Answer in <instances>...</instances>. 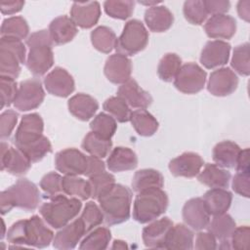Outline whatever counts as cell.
Wrapping results in <instances>:
<instances>
[{
	"label": "cell",
	"mask_w": 250,
	"mask_h": 250,
	"mask_svg": "<svg viewBox=\"0 0 250 250\" xmlns=\"http://www.w3.org/2000/svg\"><path fill=\"white\" fill-rule=\"evenodd\" d=\"M39 216L21 220L12 225L7 231V239L16 246H28L34 248L48 247L54 239V232Z\"/></svg>",
	"instance_id": "obj_1"
},
{
	"label": "cell",
	"mask_w": 250,
	"mask_h": 250,
	"mask_svg": "<svg viewBox=\"0 0 250 250\" xmlns=\"http://www.w3.org/2000/svg\"><path fill=\"white\" fill-rule=\"evenodd\" d=\"M29 48L25 65L35 76L44 75L54 64V42L49 30L42 29L31 33L26 39Z\"/></svg>",
	"instance_id": "obj_2"
},
{
	"label": "cell",
	"mask_w": 250,
	"mask_h": 250,
	"mask_svg": "<svg viewBox=\"0 0 250 250\" xmlns=\"http://www.w3.org/2000/svg\"><path fill=\"white\" fill-rule=\"evenodd\" d=\"M41 200V194L36 185L27 179H20L0 194L1 214L9 213L14 207L24 211L35 210Z\"/></svg>",
	"instance_id": "obj_3"
},
{
	"label": "cell",
	"mask_w": 250,
	"mask_h": 250,
	"mask_svg": "<svg viewBox=\"0 0 250 250\" xmlns=\"http://www.w3.org/2000/svg\"><path fill=\"white\" fill-rule=\"evenodd\" d=\"M98 201L106 225H118L130 218L132 190L128 187L115 184L111 190L99 198Z\"/></svg>",
	"instance_id": "obj_4"
},
{
	"label": "cell",
	"mask_w": 250,
	"mask_h": 250,
	"mask_svg": "<svg viewBox=\"0 0 250 250\" xmlns=\"http://www.w3.org/2000/svg\"><path fill=\"white\" fill-rule=\"evenodd\" d=\"M82 207L81 200L75 197H67L62 193L40 206L39 213L47 225L60 229L74 220Z\"/></svg>",
	"instance_id": "obj_5"
},
{
	"label": "cell",
	"mask_w": 250,
	"mask_h": 250,
	"mask_svg": "<svg viewBox=\"0 0 250 250\" xmlns=\"http://www.w3.org/2000/svg\"><path fill=\"white\" fill-rule=\"evenodd\" d=\"M168 204V195L162 188L138 192L133 204V219L140 224L149 223L164 214Z\"/></svg>",
	"instance_id": "obj_6"
},
{
	"label": "cell",
	"mask_w": 250,
	"mask_h": 250,
	"mask_svg": "<svg viewBox=\"0 0 250 250\" xmlns=\"http://www.w3.org/2000/svg\"><path fill=\"white\" fill-rule=\"evenodd\" d=\"M26 48L21 40L13 37L0 39V73L3 76L17 78L25 62Z\"/></svg>",
	"instance_id": "obj_7"
},
{
	"label": "cell",
	"mask_w": 250,
	"mask_h": 250,
	"mask_svg": "<svg viewBox=\"0 0 250 250\" xmlns=\"http://www.w3.org/2000/svg\"><path fill=\"white\" fill-rule=\"evenodd\" d=\"M148 43V32L144 23L139 20L128 21L121 35L117 38L115 50L118 54L134 56L143 51Z\"/></svg>",
	"instance_id": "obj_8"
},
{
	"label": "cell",
	"mask_w": 250,
	"mask_h": 250,
	"mask_svg": "<svg viewBox=\"0 0 250 250\" xmlns=\"http://www.w3.org/2000/svg\"><path fill=\"white\" fill-rule=\"evenodd\" d=\"M206 71L195 62H187L182 65L174 79L176 89L184 94L192 95L200 92L206 83Z\"/></svg>",
	"instance_id": "obj_9"
},
{
	"label": "cell",
	"mask_w": 250,
	"mask_h": 250,
	"mask_svg": "<svg viewBox=\"0 0 250 250\" xmlns=\"http://www.w3.org/2000/svg\"><path fill=\"white\" fill-rule=\"evenodd\" d=\"M45 92L42 83L37 78H30L20 83L14 106L20 111L37 108L44 101Z\"/></svg>",
	"instance_id": "obj_10"
},
{
	"label": "cell",
	"mask_w": 250,
	"mask_h": 250,
	"mask_svg": "<svg viewBox=\"0 0 250 250\" xmlns=\"http://www.w3.org/2000/svg\"><path fill=\"white\" fill-rule=\"evenodd\" d=\"M44 122L38 113H28L22 116L15 133L16 147L22 148L42 139Z\"/></svg>",
	"instance_id": "obj_11"
},
{
	"label": "cell",
	"mask_w": 250,
	"mask_h": 250,
	"mask_svg": "<svg viewBox=\"0 0 250 250\" xmlns=\"http://www.w3.org/2000/svg\"><path fill=\"white\" fill-rule=\"evenodd\" d=\"M55 166L64 176L84 175L87 167V156L77 148H65L57 152Z\"/></svg>",
	"instance_id": "obj_12"
},
{
	"label": "cell",
	"mask_w": 250,
	"mask_h": 250,
	"mask_svg": "<svg viewBox=\"0 0 250 250\" xmlns=\"http://www.w3.org/2000/svg\"><path fill=\"white\" fill-rule=\"evenodd\" d=\"M1 170L14 176H21L28 172L31 161L18 147L10 146L5 142L1 143Z\"/></svg>",
	"instance_id": "obj_13"
},
{
	"label": "cell",
	"mask_w": 250,
	"mask_h": 250,
	"mask_svg": "<svg viewBox=\"0 0 250 250\" xmlns=\"http://www.w3.org/2000/svg\"><path fill=\"white\" fill-rule=\"evenodd\" d=\"M238 86V77L229 67L214 70L208 79L207 90L216 97H226L232 94Z\"/></svg>",
	"instance_id": "obj_14"
},
{
	"label": "cell",
	"mask_w": 250,
	"mask_h": 250,
	"mask_svg": "<svg viewBox=\"0 0 250 250\" xmlns=\"http://www.w3.org/2000/svg\"><path fill=\"white\" fill-rule=\"evenodd\" d=\"M43 82L49 94L60 98L68 97L75 89L73 77L61 66H57L49 72Z\"/></svg>",
	"instance_id": "obj_15"
},
{
	"label": "cell",
	"mask_w": 250,
	"mask_h": 250,
	"mask_svg": "<svg viewBox=\"0 0 250 250\" xmlns=\"http://www.w3.org/2000/svg\"><path fill=\"white\" fill-rule=\"evenodd\" d=\"M85 234H87V231L84 223L79 217L60 229L54 236L53 246L61 250L73 249Z\"/></svg>",
	"instance_id": "obj_16"
},
{
	"label": "cell",
	"mask_w": 250,
	"mask_h": 250,
	"mask_svg": "<svg viewBox=\"0 0 250 250\" xmlns=\"http://www.w3.org/2000/svg\"><path fill=\"white\" fill-rule=\"evenodd\" d=\"M230 44L223 40L208 41L200 55L201 64L208 68H216L225 65L229 59Z\"/></svg>",
	"instance_id": "obj_17"
},
{
	"label": "cell",
	"mask_w": 250,
	"mask_h": 250,
	"mask_svg": "<svg viewBox=\"0 0 250 250\" xmlns=\"http://www.w3.org/2000/svg\"><path fill=\"white\" fill-rule=\"evenodd\" d=\"M204 165L202 157L195 152L188 151L169 162V170L175 177L193 178L198 175Z\"/></svg>",
	"instance_id": "obj_18"
},
{
	"label": "cell",
	"mask_w": 250,
	"mask_h": 250,
	"mask_svg": "<svg viewBox=\"0 0 250 250\" xmlns=\"http://www.w3.org/2000/svg\"><path fill=\"white\" fill-rule=\"evenodd\" d=\"M182 215L185 224L194 230L206 229L210 221V214L201 197L188 199L183 207Z\"/></svg>",
	"instance_id": "obj_19"
},
{
	"label": "cell",
	"mask_w": 250,
	"mask_h": 250,
	"mask_svg": "<svg viewBox=\"0 0 250 250\" xmlns=\"http://www.w3.org/2000/svg\"><path fill=\"white\" fill-rule=\"evenodd\" d=\"M174 226L168 217L151 221L144 228L142 237L145 245L148 248H165L167 236Z\"/></svg>",
	"instance_id": "obj_20"
},
{
	"label": "cell",
	"mask_w": 250,
	"mask_h": 250,
	"mask_svg": "<svg viewBox=\"0 0 250 250\" xmlns=\"http://www.w3.org/2000/svg\"><path fill=\"white\" fill-rule=\"evenodd\" d=\"M104 72L111 83L123 84L131 78L132 62L124 55L113 54L106 59Z\"/></svg>",
	"instance_id": "obj_21"
},
{
	"label": "cell",
	"mask_w": 250,
	"mask_h": 250,
	"mask_svg": "<svg viewBox=\"0 0 250 250\" xmlns=\"http://www.w3.org/2000/svg\"><path fill=\"white\" fill-rule=\"evenodd\" d=\"M117 96L122 98L130 107L137 109H146L152 103L150 94L144 90L138 82L132 78L119 86Z\"/></svg>",
	"instance_id": "obj_22"
},
{
	"label": "cell",
	"mask_w": 250,
	"mask_h": 250,
	"mask_svg": "<svg viewBox=\"0 0 250 250\" xmlns=\"http://www.w3.org/2000/svg\"><path fill=\"white\" fill-rule=\"evenodd\" d=\"M101 6L97 1L74 2L70 8V19L81 28H91L98 23Z\"/></svg>",
	"instance_id": "obj_23"
},
{
	"label": "cell",
	"mask_w": 250,
	"mask_h": 250,
	"mask_svg": "<svg viewBox=\"0 0 250 250\" xmlns=\"http://www.w3.org/2000/svg\"><path fill=\"white\" fill-rule=\"evenodd\" d=\"M204 30L210 38L230 39L236 31V21L226 14L214 15L206 21Z\"/></svg>",
	"instance_id": "obj_24"
},
{
	"label": "cell",
	"mask_w": 250,
	"mask_h": 250,
	"mask_svg": "<svg viewBox=\"0 0 250 250\" xmlns=\"http://www.w3.org/2000/svg\"><path fill=\"white\" fill-rule=\"evenodd\" d=\"M236 228V224L232 217L227 213L213 216V219L209 221L206 229L214 237L221 242L219 248L229 249L230 247V236Z\"/></svg>",
	"instance_id": "obj_25"
},
{
	"label": "cell",
	"mask_w": 250,
	"mask_h": 250,
	"mask_svg": "<svg viewBox=\"0 0 250 250\" xmlns=\"http://www.w3.org/2000/svg\"><path fill=\"white\" fill-rule=\"evenodd\" d=\"M67 106L69 112L75 118L81 121H87L94 117L99 109V103L88 94L78 93L68 100Z\"/></svg>",
	"instance_id": "obj_26"
},
{
	"label": "cell",
	"mask_w": 250,
	"mask_h": 250,
	"mask_svg": "<svg viewBox=\"0 0 250 250\" xmlns=\"http://www.w3.org/2000/svg\"><path fill=\"white\" fill-rule=\"evenodd\" d=\"M48 30L55 45H63L70 42L78 32L74 21L64 15L55 18L51 21Z\"/></svg>",
	"instance_id": "obj_27"
},
{
	"label": "cell",
	"mask_w": 250,
	"mask_h": 250,
	"mask_svg": "<svg viewBox=\"0 0 250 250\" xmlns=\"http://www.w3.org/2000/svg\"><path fill=\"white\" fill-rule=\"evenodd\" d=\"M106 166L111 172L130 171L138 166V157L131 148L117 146L107 155Z\"/></svg>",
	"instance_id": "obj_28"
},
{
	"label": "cell",
	"mask_w": 250,
	"mask_h": 250,
	"mask_svg": "<svg viewBox=\"0 0 250 250\" xmlns=\"http://www.w3.org/2000/svg\"><path fill=\"white\" fill-rule=\"evenodd\" d=\"M145 21L150 31H167L174 22L172 12L165 6H152L145 12Z\"/></svg>",
	"instance_id": "obj_29"
},
{
	"label": "cell",
	"mask_w": 250,
	"mask_h": 250,
	"mask_svg": "<svg viewBox=\"0 0 250 250\" xmlns=\"http://www.w3.org/2000/svg\"><path fill=\"white\" fill-rule=\"evenodd\" d=\"M202 199L208 213L212 216H218L227 213L229 209L232 194L225 188H211L204 193Z\"/></svg>",
	"instance_id": "obj_30"
},
{
	"label": "cell",
	"mask_w": 250,
	"mask_h": 250,
	"mask_svg": "<svg viewBox=\"0 0 250 250\" xmlns=\"http://www.w3.org/2000/svg\"><path fill=\"white\" fill-rule=\"evenodd\" d=\"M230 173L216 164L207 163L197 175V180L211 188H226L229 185Z\"/></svg>",
	"instance_id": "obj_31"
},
{
	"label": "cell",
	"mask_w": 250,
	"mask_h": 250,
	"mask_svg": "<svg viewBox=\"0 0 250 250\" xmlns=\"http://www.w3.org/2000/svg\"><path fill=\"white\" fill-rule=\"evenodd\" d=\"M240 150L241 148L239 147V146L231 141L220 142L213 148V160L216 165L222 168H234Z\"/></svg>",
	"instance_id": "obj_32"
},
{
	"label": "cell",
	"mask_w": 250,
	"mask_h": 250,
	"mask_svg": "<svg viewBox=\"0 0 250 250\" xmlns=\"http://www.w3.org/2000/svg\"><path fill=\"white\" fill-rule=\"evenodd\" d=\"M193 231L184 224H177L172 227L165 243V249L170 250H190L193 248Z\"/></svg>",
	"instance_id": "obj_33"
},
{
	"label": "cell",
	"mask_w": 250,
	"mask_h": 250,
	"mask_svg": "<svg viewBox=\"0 0 250 250\" xmlns=\"http://www.w3.org/2000/svg\"><path fill=\"white\" fill-rule=\"evenodd\" d=\"M163 186L164 178L162 174L150 168L137 171L132 180L133 190L137 193L150 188H162Z\"/></svg>",
	"instance_id": "obj_34"
},
{
	"label": "cell",
	"mask_w": 250,
	"mask_h": 250,
	"mask_svg": "<svg viewBox=\"0 0 250 250\" xmlns=\"http://www.w3.org/2000/svg\"><path fill=\"white\" fill-rule=\"evenodd\" d=\"M130 121L136 132L143 137H150L158 129V121L146 109H137L132 111Z\"/></svg>",
	"instance_id": "obj_35"
},
{
	"label": "cell",
	"mask_w": 250,
	"mask_h": 250,
	"mask_svg": "<svg viewBox=\"0 0 250 250\" xmlns=\"http://www.w3.org/2000/svg\"><path fill=\"white\" fill-rule=\"evenodd\" d=\"M81 146L90 155L104 158L111 150L112 142L111 139L104 138L91 131L84 137Z\"/></svg>",
	"instance_id": "obj_36"
},
{
	"label": "cell",
	"mask_w": 250,
	"mask_h": 250,
	"mask_svg": "<svg viewBox=\"0 0 250 250\" xmlns=\"http://www.w3.org/2000/svg\"><path fill=\"white\" fill-rule=\"evenodd\" d=\"M111 239V232L107 228L98 227L87 233L80 241L81 250H104L108 247Z\"/></svg>",
	"instance_id": "obj_37"
},
{
	"label": "cell",
	"mask_w": 250,
	"mask_h": 250,
	"mask_svg": "<svg viewBox=\"0 0 250 250\" xmlns=\"http://www.w3.org/2000/svg\"><path fill=\"white\" fill-rule=\"evenodd\" d=\"M90 37L94 48L104 54L110 53L115 48L117 41L114 31L104 25L96 27L91 32Z\"/></svg>",
	"instance_id": "obj_38"
},
{
	"label": "cell",
	"mask_w": 250,
	"mask_h": 250,
	"mask_svg": "<svg viewBox=\"0 0 250 250\" xmlns=\"http://www.w3.org/2000/svg\"><path fill=\"white\" fill-rule=\"evenodd\" d=\"M63 193L80 200H87L91 197L89 182L78 176H64L62 178Z\"/></svg>",
	"instance_id": "obj_39"
},
{
	"label": "cell",
	"mask_w": 250,
	"mask_h": 250,
	"mask_svg": "<svg viewBox=\"0 0 250 250\" xmlns=\"http://www.w3.org/2000/svg\"><path fill=\"white\" fill-rule=\"evenodd\" d=\"M181 67V58L175 53H167L159 61L157 66V74L161 80L165 82H171L174 81Z\"/></svg>",
	"instance_id": "obj_40"
},
{
	"label": "cell",
	"mask_w": 250,
	"mask_h": 250,
	"mask_svg": "<svg viewBox=\"0 0 250 250\" xmlns=\"http://www.w3.org/2000/svg\"><path fill=\"white\" fill-rule=\"evenodd\" d=\"M1 37H13L22 40L29 33V26L22 17H11L5 19L1 25Z\"/></svg>",
	"instance_id": "obj_41"
},
{
	"label": "cell",
	"mask_w": 250,
	"mask_h": 250,
	"mask_svg": "<svg viewBox=\"0 0 250 250\" xmlns=\"http://www.w3.org/2000/svg\"><path fill=\"white\" fill-rule=\"evenodd\" d=\"M88 182L91 188V197L97 200L106 194L115 186L114 176L105 171L90 177Z\"/></svg>",
	"instance_id": "obj_42"
},
{
	"label": "cell",
	"mask_w": 250,
	"mask_h": 250,
	"mask_svg": "<svg viewBox=\"0 0 250 250\" xmlns=\"http://www.w3.org/2000/svg\"><path fill=\"white\" fill-rule=\"evenodd\" d=\"M103 107L117 122L125 123L130 121V116L132 111L130 110V106L122 98L118 96L108 98L104 103Z\"/></svg>",
	"instance_id": "obj_43"
},
{
	"label": "cell",
	"mask_w": 250,
	"mask_h": 250,
	"mask_svg": "<svg viewBox=\"0 0 250 250\" xmlns=\"http://www.w3.org/2000/svg\"><path fill=\"white\" fill-rule=\"evenodd\" d=\"M90 129L92 132L104 138L111 139L116 132L117 123L111 115L101 112L94 116L93 120L90 123Z\"/></svg>",
	"instance_id": "obj_44"
},
{
	"label": "cell",
	"mask_w": 250,
	"mask_h": 250,
	"mask_svg": "<svg viewBox=\"0 0 250 250\" xmlns=\"http://www.w3.org/2000/svg\"><path fill=\"white\" fill-rule=\"evenodd\" d=\"M135 2L131 0H107L104 3L106 15L117 20H127L134 12Z\"/></svg>",
	"instance_id": "obj_45"
},
{
	"label": "cell",
	"mask_w": 250,
	"mask_h": 250,
	"mask_svg": "<svg viewBox=\"0 0 250 250\" xmlns=\"http://www.w3.org/2000/svg\"><path fill=\"white\" fill-rule=\"evenodd\" d=\"M249 43H243L236 46L232 53L230 61L233 70L243 76H248L250 73V59H249Z\"/></svg>",
	"instance_id": "obj_46"
},
{
	"label": "cell",
	"mask_w": 250,
	"mask_h": 250,
	"mask_svg": "<svg viewBox=\"0 0 250 250\" xmlns=\"http://www.w3.org/2000/svg\"><path fill=\"white\" fill-rule=\"evenodd\" d=\"M184 16L185 19L191 24H202L207 17L208 13L205 9L204 3L201 0H188L184 3Z\"/></svg>",
	"instance_id": "obj_47"
},
{
	"label": "cell",
	"mask_w": 250,
	"mask_h": 250,
	"mask_svg": "<svg viewBox=\"0 0 250 250\" xmlns=\"http://www.w3.org/2000/svg\"><path fill=\"white\" fill-rule=\"evenodd\" d=\"M62 178L63 177L56 172L47 173L42 177L40 181V188L47 198L51 199L63 193Z\"/></svg>",
	"instance_id": "obj_48"
},
{
	"label": "cell",
	"mask_w": 250,
	"mask_h": 250,
	"mask_svg": "<svg viewBox=\"0 0 250 250\" xmlns=\"http://www.w3.org/2000/svg\"><path fill=\"white\" fill-rule=\"evenodd\" d=\"M80 218L84 223L87 233L104 222V215L100 206L93 201L86 203Z\"/></svg>",
	"instance_id": "obj_49"
},
{
	"label": "cell",
	"mask_w": 250,
	"mask_h": 250,
	"mask_svg": "<svg viewBox=\"0 0 250 250\" xmlns=\"http://www.w3.org/2000/svg\"><path fill=\"white\" fill-rule=\"evenodd\" d=\"M19 149H21L32 163H35L42 160L48 153L52 151V145L49 139L43 136L38 142Z\"/></svg>",
	"instance_id": "obj_50"
},
{
	"label": "cell",
	"mask_w": 250,
	"mask_h": 250,
	"mask_svg": "<svg viewBox=\"0 0 250 250\" xmlns=\"http://www.w3.org/2000/svg\"><path fill=\"white\" fill-rule=\"evenodd\" d=\"M0 89H1V108L9 106L14 104V101L18 94V85L14 78L9 76L0 77Z\"/></svg>",
	"instance_id": "obj_51"
},
{
	"label": "cell",
	"mask_w": 250,
	"mask_h": 250,
	"mask_svg": "<svg viewBox=\"0 0 250 250\" xmlns=\"http://www.w3.org/2000/svg\"><path fill=\"white\" fill-rule=\"evenodd\" d=\"M19 114L12 109L3 111L0 115V137L2 140L8 139L18 122Z\"/></svg>",
	"instance_id": "obj_52"
},
{
	"label": "cell",
	"mask_w": 250,
	"mask_h": 250,
	"mask_svg": "<svg viewBox=\"0 0 250 250\" xmlns=\"http://www.w3.org/2000/svg\"><path fill=\"white\" fill-rule=\"evenodd\" d=\"M250 229L248 226L236 227L230 236V247L236 250H244L249 246Z\"/></svg>",
	"instance_id": "obj_53"
},
{
	"label": "cell",
	"mask_w": 250,
	"mask_h": 250,
	"mask_svg": "<svg viewBox=\"0 0 250 250\" xmlns=\"http://www.w3.org/2000/svg\"><path fill=\"white\" fill-rule=\"evenodd\" d=\"M231 188L238 195L248 198L250 195V173L236 172L232 178Z\"/></svg>",
	"instance_id": "obj_54"
},
{
	"label": "cell",
	"mask_w": 250,
	"mask_h": 250,
	"mask_svg": "<svg viewBox=\"0 0 250 250\" xmlns=\"http://www.w3.org/2000/svg\"><path fill=\"white\" fill-rule=\"evenodd\" d=\"M193 248L197 250H213L217 248V239L209 231H199L196 234Z\"/></svg>",
	"instance_id": "obj_55"
},
{
	"label": "cell",
	"mask_w": 250,
	"mask_h": 250,
	"mask_svg": "<svg viewBox=\"0 0 250 250\" xmlns=\"http://www.w3.org/2000/svg\"><path fill=\"white\" fill-rule=\"evenodd\" d=\"M205 9L208 14L225 15L230 8V3L228 0H204Z\"/></svg>",
	"instance_id": "obj_56"
},
{
	"label": "cell",
	"mask_w": 250,
	"mask_h": 250,
	"mask_svg": "<svg viewBox=\"0 0 250 250\" xmlns=\"http://www.w3.org/2000/svg\"><path fill=\"white\" fill-rule=\"evenodd\" d=\"M105 171V164L102 160V158H99L97 156L89 155L87 156V167L84 175L88 178L100 174L102 172Z\"/></svg>",
	"instance_id": "obj_57"
},
{
	"label": "cell",
	"mask_w": 250,
	"mask_h": 250,
	"mask_svg": "<svg viewBox=\"0 0 250 250\" xmlns=\"http://www.w3.org/2000/svg\"><path fill=\"white\" fill-rule=\"evenodd\" d=\"M24 6V1L11 0L0 3V10L3 15H13L20 12Z\"/></svg>",
	"instance_id": "obj_58"
},
{
	"label": "cell",
	"mask_w": 250,
	"mask_h": 250,
	"mask_svg": "<svg viewBox=\"0 0 250 250\" xmlns=\"http://www.w3.org/2000/svg\"><path fill=\"white\" fill-rule=\"evenodd\" d=\"M236 172L239 173H250L249 166V148H244L240 150L235 164Z\"/></svg>",
	"instance_id": "obj_59"
},
{
	"label": "cell",
	"mask_w": 250,
	"mask_h": 250,
	"mask_svg": "<svg viewBox=\"0 0 250 250\" xmlns=\"http://www.w3.org/2000/svg\"><path fill=\"white\" fill-rule=\"evenodd\" d=\"M237 14L240 19L249 21L250 18V1H239L237 3Z\"/></svg>",
	"instance_id": "obj_60"
},
{
	"label": "cell",
	"mask_w": 250,
	"mask_h": 250,
	"mask_svg": "<svg viewBox=\"0 0 250 250\" xmlns=\"http://www.w3.org/2000/svg\"><path fill=\"white\" fill-rule=\"evenodd\" d=\"M128 246L126 244L125 241L123 240H119V239H116L113 241V244L111 246V249H127Z\"/></svg>",
	"instance_id": "obj_61"
},
{
	"label": "cell",
	"mask_w": 250,
	"mask_h": 250,
	"mask_svg": "<svg viewBox=\"0 0 250 250\" xmlns=\"http://www.w3.org/2000/svg\"><path fill=\"white\" fill-rule=\"evenodd\" d=\"M2 224H3V232H2V234H1V238H3L4 235H5V232H4V230H5V224H4V221H3V220H2Z\"/></svg>",
	"instance_id": "obj_62"
}]
</instances>
